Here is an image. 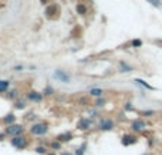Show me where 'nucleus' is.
I'll return each mask as SVG.
<instances>
[{"instance_id":"nucleus-31","label":"nucleus","mask_w":162,"mask_h":155,"mask_svg":"<svg viewBox=\"0 0 162 155\" xmlns=\"http://www.w3.org/2000/svg\"><path fill=\"white\" fill-rule=\"evenodd\" d=\"M142 155H152L151 152H145V154H142Z\"/></svg>"},{"instance_id":"nucleus-12","label":"nucleus","mask_w":162,"mask_h":155,"mask_svg":"<svg viewBox=\"0 0 162 155\" xmlns=\"http://www.w3.org/2000/svg\"><path fill=\"white\" fill-rule=\"evenodd\" d=\"M134 81L137 83L138 85H141V87H144L145 90H149V91H154V90H155V87H152L151 84H148V83H146L145 80H142V78H135Z\"/></svg>"},{"instance_id":"nucleus-19","label":"nucleus","mask_w":162,"mask_h":155,"mask_svg":"<svg viewBox=\"0 0 162 155\" xmlns=\"http://www.w3.org/2000/svg\"><path fill=\"white\" fill-rule=\"evenodd\" d=\"M85 149H87V142H84L81 147H78L75 149V155H84L85 154Z\"/></svg>"},{"instance_id":"nucleus-14","label":"nucleus","mask_w":162,"mask_h":155,"mask_svg":"<svg viewBox=\"0 0 162 155\" xmlns=\"http://www.w3.org/2000/svg\"><path fill=\"white\" fill-rule=\"evenodd\" d=\"M3 123L6 125H11V124L16 123V115L14 114H7L4 118H3Z\"/></svg>"},{"instance_id":"nucleus-25","label":"nucleus","mask_w":162,"mask_h":155,"mask_svg":"<svg viewBox=\"0 0 162 155\" xmlns=\"http://www.w3.org/2000/svg\"><path fill=\"white\" fill-rule=\"evenodd\" d=\"M36 152H37V154H46V152H47V149H46V147H37L36 148Z\"/></svg>"},{"instance_id":"nucleus-9","label":"nucleus","mask_w":162,"mask_h":155,"mask_svg":"<svg viewBox=\"0 0 162 155\" xmlns=\"http://www.w3.org/2000/svg\"><path fill=\"white\" fill-rule=\"evenodd\" d=\"M73 138H74L73 132H63V134L57 135V141L61 142V144H64V142H70Z\"/></svg>"},{"instance_id":"nucleus-23","label":"nucleus","mask_w":162,"mask_h":155,"mask_svg":"<svg viewBox=\"0 0 162 155\" xmlns=\"http://www.w3.org/2000/svg\"><path fill=\"white\" fill-rule=\"evenodd\" d=\"M14 107H16L17 110H23V108L26 107V104H24V101H20V100H19V101H16Z\"/></svg>"},{"instance_id":"nucleus-16","label":"nucleus","mask_w":162,"mask_h":155,"mask_svg":"<svg viewBox=\"0 0 162 155\" xmlns=\"http://www.w3.org/2000/svg\"><path fill=\"white\" fill-rule=\"evenodd\" d=\"M75 9H77V13H78V14H81V16L87 14V6H85V4H82V3H78Z\"/></svg>"},{"instance_id":"nucleus-11","label":"nucleus","mask_w":162,"mask_h":155,"mask_svg":"<svg viewBox=\"0 0 162 155\" xmlns=\"http://www.w3.org/2000/svg\"><path fill=\"white\" fill-rule=\"evenodd\" d=\"M27 98H29V100H32V101L39 103V101H41V100H43V94L37 93V91H30V93L27 94Z\"/></svg>"},{"instance_id":"nucleus-28","label":"nucleus","mask_w":162,"mask_h":155,"mask_svg":"<svg viewBox=\"0 0 162 155\" xmlns=\"http://www.w3.org/2000/svg\"><path fill=\"white\" fill-rule=\"evenodd\" d=\"M7 97L9 98H14L16 97V91H10V93L7 94Z\"/></svg>"},{"instance_id":"nucleus-5","label":"nucleus","mask_w":162,"mask_h":155,"mask_svg":"<svg viewBox=\"0 0 162 155\" xmlns=\"http://www.w3.org/2000/svg\"><path fill=\"white\" fill-rule=\"evenodd\" d=\"M47 131H49V127L44 123H36L30 127V132L33 135H44Z\"/></svg>"},{"instance_id":"nucleus-24","label":"nucleus","mask_w":162,"mask_h":155,"mask_svg":"<svg viewBox=\"0 0 162 155\" xmlns=\"http://www.w3.org/2000/svg\"><path fill=\"white\" fill-rule=\"evenodd\" d=\"M124 110H125V111H132V110H134V105H132V103H131V101L125 103V105H124Z\"/></svg>"},{"instance_id":"nucleus-1","label":"nucleus","mask_w":162,"mask_h":155,"mask_svg":"<svg viewBox=\"0 0 162 155\" xmlns=\"http://www.w3.org/2000/svg\"><path fill=\"white\" fill-rule=\"evenodd\" d=\"M131 132L132 134H142L146 130V123L144 118H135L134 121H131Z\"/></svg>"},{"instance_id":"nucleus-22","label":"nucleus","mask_w":162,"mask_h":155,"mask_svg":"<svg viewBox=\"0 0 162 155\" xmlns=\"http://www.w3.org/2000/svg\"><path fill=\"white\" fill-rule=\"evenodd\" d=\"M51 148H53V149H54V151H58V149H60V148H61V142H58V141H53V142H51Z\"/></svg>"},{"instance_id":"nucleus-7","label":"nucleus","mask_w":162,"mask_h":155,"mask_svg":"<svg viewBox=\"0 0 162 155\" xmlns=\"http://www.w3.org/2000/svg\"><path fill=\"white\" fill-rule=\"evenodd\" d=\"M91 127H92V120H91V118H87V117L80 118L78 123H77V128L80 131H88Z\"/></svg>"},{"instance_id":"nucleus-8","label":"nucleus","mask_w":162,"mask_h":155,"mask_svg":"<svg viewBox=\"0 0 162 155\" xmlns=\"http://www.w3.org/2000/svg\"><path fill=\"white\" fill-rule=\"evenodd\" d=\"M118 71H120V73H131V71H134V67L131 64H128L127 61L121 60V61L118 63Z\"/></svg>"},{"instance_id":"nucleus-21","label":"nucleus","mask_w":162,"mask_h":155,"mask_svg":"<svg viewBox=\"0 0 162 155\" xmlns=\"http://www.w3.org/2000/svg\"><path fill=\"white\" fill-rule=\"evenodd\" d=\"M146 1H149L154 7H156V9H161L162 7V4H161V0H146Z\"/></svg>"},{"instance_id":"nucleus-17","label":"nucleus","mask_w":162,"mask_h":155,"mask_svg":"<svg viewBox=\"0 0 162 155\" xmlns=\"http://www.w3.org/2000/svg\"><path fill=\"white\" fill-rule=\"evenodd\" d=\"M107 104V100L104 97H100L95 100V103H94V107L95 108H101V107H104Z\"/></svg>"},{"instance_id":"nucleus-15","label":"nucleus","mask_w":162,"mask_h":155,"mask_svg":"<svg viewBox=\"0 0 162 155\" xmlns=\"http://www.w3.org/2000/svg\"><path fill=\"white\" fill-rule=\"evenodd\" d=\"M103 94H104V90H103V88H91V90H90V95H92V97H95V98L103 97Z\"/></svg>"},{"instance_id":"nucleus-3","label":"nucleus","mask_w":162,"mask_h":155,"mask_svg":"<svg viewBox=\"0 0 162 155\" xmlns=\"http://www.w3.org/2000/svg\"><path fill=\"white\" fill-rule=\"evenodd\" d=\"M97 128L100 131H103V132L113 131L115 128V123H114V120H111V118H101L97 124Z\"/></svg>"},{"instance_id":"nucleus-26","label":"nucleus","mask_w":162,"mask_h":155,"mask_svg":"<svg viewBox=\"0 0 162 155\" xmlns=\"http://www.w3.org/2000/svg\"><path fill=\"white\" fill-rule=\"evenodd\" d=\"M90 115H91V117H97L98 111H97V110H90Z\"/></svg>"},{"instance_id":"nucleus-4","label":"nucleus","mask_w":162,"mask_h":155,"mask_svg":"<svg viewBox=\"0 0 162 155\" xmlns=\"http://www.w3.org/2000/svg\"><path fill=\"white\" fill-rule=\"evenodd\" d=\"M10 144L17 149H24L29 145V139L26 138L24 135H19V137H13L10 139Z\"/></svg>"},{"instance_id":"nucleus-32","label":"nucleus","mask_w":162,"mask_h":155,"mask_svg":"<svg viewBox=\"0 0 162 155\" xmlns=\"http://www.w3.org/2000/svg\"><path fill=\"white\" fill-rule=\"evenodd\" d=\"M47 155H56V154H47Z\"/></svg>"},{"instance_id":"nucleus-29","label":"nucleus","mask_w":162,"mask_h":155,"mask_svg":"<svg viewBox=\"0 0 162 155\" xmlns=\"http://www.w3.org/2000/svg\"><path fill=\"white\" fill-rule=\"evenodd\" d=\"M148 139H149V141H148V144H149V147H151V145H154V144H155V141H154V137H149V138H148Z\"/></svg>"},{"instance_id":"nucleus-2","label":"nucleus","mask_w":162,"mask_h":155,"mask_svg":"<svg viewBox=\"0 0 162 155\" xmlns=\"http://www.w3.org/2000/svg\"><path fill=\"white\" fill-rule=\"evenodd\" d=\"M6 135H10L11 138L13 137H19V135H23L24 132V127L22 124H11V125H7L6 128Z\"/></svg>"},{"instance_id":"nucleus-10","label":"nucleus","mask_w":162,"mask_h":155,"mask_svg":"<svg viewBox=\"0 0 162 155\" xmlns=\"http://www.w3.org/2000/svg\"><path fill=\"white\" fill-rule=\"evenodd\" d=\"M54 78H57V80H60L63 83H70V75L65 74L64 71H60V70H57L54 73Z\"/></svg>"},{"instance_id":"nucleus-6","label":"nucleus","mask_w":162,"mask_h":155,"mask_svg":"<svg viewBox=\"0 0 162 155\" xmlns=\"http://www.w3.org/2000/svg\"><path fill=\"white\" fill-rule=\"evenodd\" d=\"M138 142V137L135 134H125V135H122L121 138V144L124 147H130V145H134V144H137Z\"/></svg>"},{"instance_id":"nucleus-30","label":"nucleus","mask_w":162,"mask_h":155,"mask_svg":"<svg viewBox=\"0 0 162 155\" xmlns=\"http://www.w3.org/2000/svg\"><path fill=\"white\" fill-rule=\"evenodd\" d=\"M61 155H73V154H71V152H63Z\"/></svg>"},{"instance_id":"nucleus-13","label":"nucleus","mask_w":162,"mask_h":155,"mask_svg":"<svg viewBox=\"0 0 162 155\" xmlns=\"http://www.w3.org/2000/svg\"><path fill=\"white\" fill-rule=\"evenodd\" d=\"M155 114H156L155 110H141V111H139V115L144 117V118H152Z\"/></svg>"},{"instance_id":"nucleus-20","label":"nucleus","mask_w":162,"mask_h":155,"mask_svg":"<svg viewBox=\"0 0 162 155\" xmlns=\"http://www.w3.org/2000/svg\"><path fill=\"white\" fill-rule=\"evenodd\" d=\"M9 85H10V83H9V81H0V93L7 91L9 90Z\"/></svg>"},{"instance_id":"nucleus-27","label":"nucleus","mask_w":162,"mask_h":155,"mask_svg":"<svg viewBox=\"0 0 162 155\" xmlns=\"http://www.w3.org/2000/svg\"><path fill=\"white\" fill-rule=\"evenodd\" d=\"M44 94H47V95L53 94V88H51V87H47V88H46V91H44Z\"/></svg>"},{"instance_id":"nucleus-18","label":"nucleus","mask_w":162,"mask_h":155,"mask_svg":"<svg viewBox=\"0 0 162 155\" xmlns=\"http://www.w3.org/2000/svg\"><path fill=\"white\" fill-rule=\"evenodd\" d=\"M142 44H144V43H142L141 39H134V40L131 41V47H132V49H141Z\"/></svg>"}]
</instances>
